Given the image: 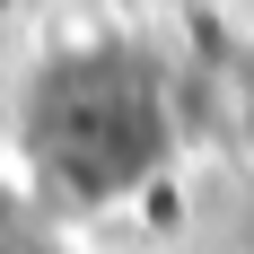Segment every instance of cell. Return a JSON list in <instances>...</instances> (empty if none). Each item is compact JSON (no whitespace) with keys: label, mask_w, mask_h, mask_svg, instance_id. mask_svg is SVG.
<instances>
[{"label":"cell","mask_w":254,"mask_h":254,"mask_svg":"<svg viewBox=\"0 0 254 254\" xmlns=\"http://www.w3.org/2000/svg\"><path fill=\"white\" fill-rule=\"evenodd\" d=\"M158 88L131 53H79L26 88V158L62 193L105 202L158 167Z\"/></svg>","instance_id":"cell-1"}]
</instances>
